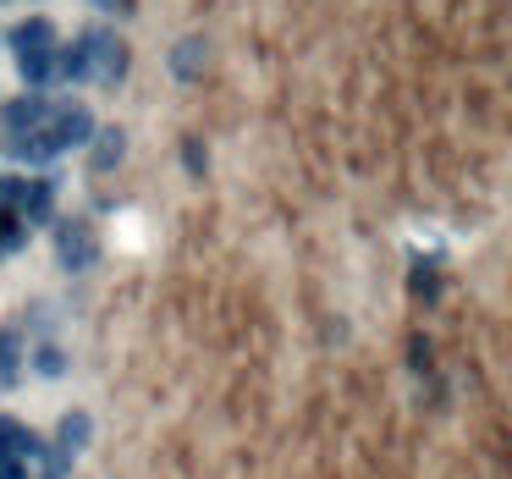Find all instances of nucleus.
Returning <instances> with one entry per match:
<instances>
[{
    "label": "nucleus",
    "mask_w": 512,
    "mask_h": 479,
    "mask_svg": "<svg viewBox=\"0 0 512 479\" xmlns=\"http://www.w3.org/2000/svg\"><path fill=\"white\" fill-rule=\"evenodd\" d=\"M83 56H89V61H100V72H105V78H116V72L127 67L122 39H116V34H105V28H89V34H83Z\"/></svg>",
    "instance_id": "1"
},
{
    "label": "nucleus",
    "mask_w": 512,
    "mask_h": 479,
    "mask_svg": "<svg viewBox=\"0 0 512 479\" xmlns=\"http://www.w3.org/2000/svg\"><path fill=\"white\" fill-rule=\"evenodd\" d=\"M12 45H17V56H23V61H34V56H50V45H56V28H50L45 17H34V23L12 28Z\"/></svg>",
    "instance_id": "2"
},
{
    "label": "nucleus",
    "mask_w": 512,
    "mask_h": 479,
    "mask_svg": "<svg viewBox=\"0 0 512 479\" xmlns=\"http://www.w3.org/2000/svg\"><path fill=\"white\" fill-rule=\"evenodd\" d=\"M204 56H210L204 39H182V45L171 50V72H177V78H193V72H204Z\"/></svg>",
    "instance_id": "3"
},
{
    "label": "nucleus",
    "mask_w": 512,
    "mask_h": 479,
    "mask_svg": "<svg viewBox=\"0 0 512 479\" xmlns=\"http://www.w3.org/2000/svg\"><path fill=\"white\" fill-rule=\"evenodd\" d=\"M83 133H89V111H67V116H61V144H83Z\"/></svg>",
    "instance_id": "4"
},
{
    "label": "nucleus",
    "mask_w": 512,
    "mask_h": 479,
    "mask_svg": "<svg viewBox=\"0 0 512 479\" xmlns=\"http://www.w3.org/2000/svg\"><path fill=\"white\" fill-rule=\"evenodd\" d=\"M56 67L67 72V78H83V72H89V56H83V45L61 50V56H56Z\"/></svg>",
    "instance_id": "5"
},
{
    "label": "nucleus",
    "mask_w": 512,
    "mask_h": 479,
    "mask_svg": "<svg viewBox=\"0 0 512 479\" xmlns=\"http://www.w3.org/2000/svg\"><path fill=\"white\" fill-rule=\"evenodd\" d=\"M116 155H122V133H100V149H94V160H100V166H111Z\"/></svg>",
    "instance_id": "6"
},
{
    "label": "nucleus",
    "mask_w": 512,
    "mask_h": 479,
    "mask_svg": "<svg viewBox=\"0 0 512 479\" xmlns=\"http://www.w3.org/2000/svg\"><path fill=\"white\" fill-rule=\"evenodd\" d=\"M39 111H45V105H39V100H17V105H12V111H6V116H12L17 127H23V122H39Z\"/></svg>",
    "instance_id": "7"
},
{
    "label": "nucleus",
    "mask_w": 512,
    "mask_h": 479,
    "mask_svg": "<svg viewBox=\"0 0 512 479\" xmlns=\"http://www.w3.org/2000/svg\"><path fill=\"white\" fill-rule=\"evenodd\" d=\"M100 12H133V0H94Z\"/></svg>",
    "instance_id": "8"
}]
</instances>
